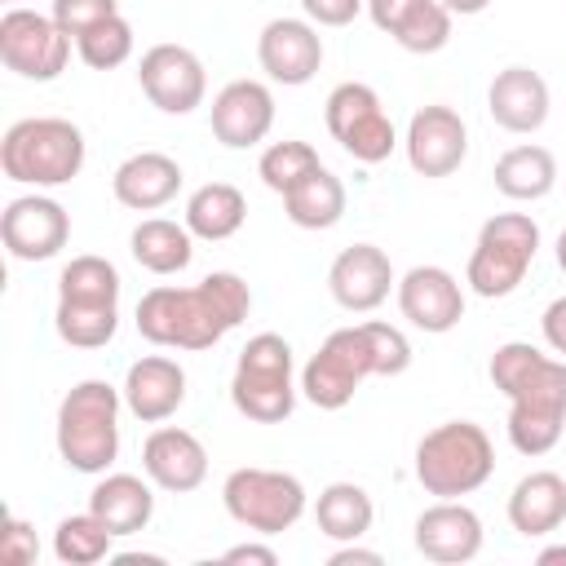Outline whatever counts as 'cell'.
I'll use <instances>...</instances> for the list:
<instances>
[{"label": "cell", "mask_w": 566, "mask_h": 566, "mask_svg": "<svg viewBox=\"0 0 566 566\" xmlns=\"http://www.w3.org/2000/svg\"><path fill=\"white\" fill-rule=\"evenodd\" d=\"M252 310V292L234 270H212L195 287L159 283L137 301V332L159 349H212Z\"/></svg>", "instance_id": "1"}, {"label": "cell", "mask_w": 566, "mask_h": 566, "mask_svg": "<svg viewBox=\"0 0 566 566\" xmlns=\"http://www.w3.org/2000/svg\"><path fill=\"white\" fill-rule=\"evenodd\" d=\"M119 407L124 389L111 380H80L57 402V455L75 473H106L119 455Z\"/></svg>", "instance_id": "2"}, {"label": "cell", "mask_w": 566, "mask_h": 566, "mask_svg": "<svg viewBox=\"0 0 566 566\" xmlns=\"http://www.w3.org/2000/svg\"><path fill=\"white\" fill-rule=\"evenodd\" d=\"M84 133L62 115H31L4 128L0 137V168L18 186L53 190L80 177L84 168Z\"/></svg>", "instance_id": "3"}, {"label": "cell", "mask_w": 566, "mask_h": 566, "mask_svg": "<svg viewBox=\"0 0 566 566\" xmlns=\"http://www.w3.org/2000/svg\"><path fill=\"white\" fill-rule=\"evenodd\" d=\"M495 473V447L491 433L473 420H447L433 424L416 442V482L438 500H460L486 486Z\"/></svg>", "instance_id": "4"}, {"label": "cell", "mask_w": 566, "mask_h": 566, "mask_svg": "<svg viewBox=\"0 0 566 566\" xmlns=\"http://www.w3.org/2000/svg\"><path fill=\"white\" fill-rule=\"evenodd\" d=\"M296 358L292 345L279 332H256L239 358H234V376H230V402L239 416L256 420V424H279L296 411Z\"/></svg>", "instance_id": "5"}, {"label": "cell", "mask_w": 566, "mask_h": 566, "mask_svg": "<svg viewBox=\"0 0 566 566\" xmlns=\"http://www.w3.org/2000/svg\"><path fill=\"white\" fill-rule=\"evenodd\" d=\"M535 252H539V226L526 212H495L478 230V243L464 265V283L478 296L500 301V296L517 292V283L535 265Z\"/></svg>", "instance_id": "6"}, {"label": "cell", "mask_w": 566, "mask_h": 566, "mask_svg": "<svg viewBox=\"0 0 566 566\" xmlns=\"http://www.w3.org/2000/svg\"><path fill=\"white\" fill-rule=\"evenodd\" d=\"M221 504L239 526H248L256 535H283L305 517L310 500H305V486L296 473L243 464L221 482Z\"/></svg>", "instance_id": "7"}, {"label": "cell", "mask_w": 566, "mask_h": 566, "mask_svg": "<svg viewBox=\"0 0 566 566\" xmlns=\"http://www.w3.org/2000/svg\"><path fill=\"white\" fill-rule=\"evenodd\" d=\"M566 429V358H544L509 394V442L517 455H548Z\"/></svg>", "instance_id": "8"}, {"label": "cell", "mask_w": 566, "mask_h": 566, "mask_svg": "<svg viewBox=\"0 0 566 566\" xmlns=\"http://www.w3.org/2000/svg\"><path fill=\"white\" fill-rule=\"evenodd\" d=\"M367 376H376V354H371V340H367L363 323L358 327H336L318 345V354L301 367V394L318 411H340Z\"/></svg>", "instance_id": "9"}, {"label": "cell", "mask_w": 566, "mask_h": 566, "mask_svg": "<svg viewBox=\"0 0 566 566\" xmlns=\"http://www.w3.org/2000/svg\"><path fill=\"white\" fill-rule=\"evenodd\" d=\"M323 119H327V133L345 146V155H354L358 164H380L398 146V133L380 106V93L363 80L336 84L323 102Z\"/></svg>", "instance_id": "10"}, {"label": "cell", "mask_w": 566, "mask_h": 566, "mask_svg": "<svg viewBox=\"0 0 566 566\" xmlns=\"http://www.w3.org/2000/svg\"><path fill=\"white\" fill-rule=\"evenodd\" d=\"M0 62L22 80L49 84L71 62V35L53 22V13L13 4L0 13Z\"/></svg>", "instance_id": "11"}, {"label": "cell", "mask_w": 566, "mask_h": 566, "mask_svg": "<svg viewBox=\"0 0 566 566\" xmlns=\"http://www.w3.org/2000/svg\"><path fill=\"white\" fill-rule=\"evenodd\" d=\"M137 84L164 115H190L208 97V71L186 44H150L137 62Z\"/></svg>", "instance_id": "12"}, {"label": "cell", "mask_w": 566, "mask_h": 566, "mask_svg": "<svg viewBox=\"0 0 566 566\" xmlns=\"http://www.w3.org/2000/svg\"><path fill=\"white\" fill-rule=\"evenodd\" d=\"M0 239L13 261H49L71 239V212L53 195H18L0 212Z\"/></svg>", "instance_id": "13"}, {"label": "cell", "mask_w": 566, "mask_h": 566, "mask_svg": "<svg viewBox=\"0 0 566 566\" xmlns=\"http://www.w3.org/2000/svg\"><path fill=\"white\" fill-rule=\"evenodd\" d=\"M256 62L274 84L301 88L323 66V35L310 18H270L256 35Z\"/></svg>", "instance_id": "14"}, {"label": "cell", "mask_w": 566, "mask_h": 566, "mask_svg": "<svg viewBox=\"0 0 566 566\" xmlns=\"http://www.w3.org/2000/svg\"><path fill=\"white\" fill-rule=\"evenodd\" d=\"M407 164L411 172L420 177H451L464 155H469V128L460 119V111L442 106V102H429L420 106L411 119H407Z\"/></svg>", "instance_id": "15"}, {"label": "cell", "mask_w": 566, "mask_h": 566, "mask_svg": "<svg viewBox=\"0 0 566 566\" xmlns=\"http://www.w3.org/2000/svg\"><path fill=\"white\" fill-rule=\"evenodd\" d=\"M398 310L411 327L429 332V336H442L451 327H460L464 318V287L451 270L442 265H411L402 279H398Z\"/></svg>", "instance_id": "16"}, {"label": "cell", "mask_w": 566, "mask_h": 566, "mask_svg": "<svg viewBox=\"0 0 566 566\" xmlns=\"http://www.w3.org/2000/svg\"><path fill=\"white\" fill-rule=\"evenodd\" d=\"M274 128V93L261 80H230L212 97V137L226 150H252Z\"/></svg>", "instance_id": "17"}, {"label": "cell", "mask_w": 566, "mask_h": 566, "mask_svg": "<svg viewBox=\"0 0 566 566\" xmlns=\"http://www.w3.org/2000/svg\"><path fill=\"white\" fill-rule=\"evenodd\" d=\"M394 287H398L394 265H389L385 248H376V243H354V248H345V252L332 261V270H327V292H332V301H336L340 310H349V314H371V310H380Z\"/></svg>", "instance_id": "18"}, {"label": "cell", "mask_w": 566, "mask_h": 566, "mask_svg": "<svg viewBox=\"0 0 566 566\" xmlns=\"http://www.w3.org/2000/svg\"><path fill=\"white\" fill-rule=\"evenodd\" d=\"M142 473L168 495L199 491L208 478V447L181 424H159L142 442Z\"/></svg>", "instance_id": "19"}, {"label": "cell", "mask_w": 566, "mask_h": 566, "mask_svg": "<svg viewBox=\"0 0 566 566\" xmlns=\"http://www.w3.org/2000/svg\"><path fill=\"white\" fill-rule=\"evenodd\" d=\"M416 553L438 566H464L482 553V517L464 500H438L416 517Z\"/></svg>", "instance_id": "20"}, {"label": "cell", "mask_w": 566, "mask_h": 566, "mask_svg": "<svg viewBox=\"0 0 566 566\" xmlns=\"http://www.w3.org/2000/svg\"><path fill=\"white\" fill-rule=\"evenodd\" d=\"M119 389H124V407L142 424H164L186 402V367L168 354H146L128 367Z\"/></svg>", "instance_id": "21"}, {"label": "cell", "mask_w": 566, "mask_h": 566, "mask_svg": "<svg viewBox=\"0 0 566 566\" xmlns=\"http://www.w3.org/2000/svg\"><path fill=\"white\" fill-rule=\"evenodd\" d=\"M181 181H186V172H181V164L172 155H164V150H137V155H128L111 172V195L124 208H133V212H155V208H164V203L177 199Z\"/></svg>", "instance_id": "22"}, {"label": "cell", "mask_w": 566, "mask_h": 566, "mask_svg": "<svg viewBox=\"0 0 566 566\" xmlns=\"http://www.w3.org/2000/svg\"><path fill=\"white\" fill-rule=\"evenodd\" d=\"M486 111L504 133H535L548 119V84L531 66H504L495 71L486 88Z\"/></svg>", "instance_id": "23"}, {"label": "cell", "mask_w": 566, "mask_h": 566, "mask_svg": "<svg viewBox=\"0 0 566 566\" xmlns=\"http://www.w3.org/2000/svg\"><path fill=\"white\" fill-rule=\"evenodd\" d=\"M155 482L137 473H102V482L88 491V509L111 526V535H137L155 517Z\"/></svg>", "instance_id": "24"}, {"label": "cell", "mask_w": 566, "mask_h": 566, "mask_svg": "<svg viewBox=\"0 0 566 566\" xmlns=\"http://www.w3.org/2000/svg\"><path fill=\"white\" fill-rule=\"evenodd\" d=\"M509 522L526 539L553 535L566 522V478L553 469H535V473L517 478V486L509 495Z\"/></svg>", "instance_id": "25"}, {"label": "cell", "mask_w": 566, "mask_h": 566, "mask_svg": "<svg viewBox=\"0 0 566 566\" xmlns=\"http://www.w3.org/2000/svg\"><path fill=\"white\" fill-rule=\"evenodd\" d=\"M181 221L190 226L195 239L221 243V239H234V234L243 230V221H248V199H243V190L230 186V181H208V186H199V190L186 199Z\"/></svg>", "instance_id": "26"}, {"label": "cell", "mask_w": 566, "mask_h": 566, "mask_svg": "<svg viewBox=\"0 0 566 566\" xmlns=\"http://www.w3.org/2000/svg\"><path fill=\"white\" fill-rule=\"evenodd\" d=\"M128 252L142 270L150 274H181L195 261V234L186 221H168V217H146L133 234H128Z\"/></svg>", "instance_id": "27"}, {"label": "cell", "mask_w": 566, "mask_h": 566, "mask_svg": "<svg viewBox=\"0 0 566 566\" xmlns=\"http://www.w3.org/2000/svg\"><path fill=\"white\" fill-rule=\"evenodd\" d=\"M314 522H318V535H327L336 544H354L371 531L376 504L358 482H327L314 500Z\"/></svg>", "instance_id": "28"}, {"label": "cell", "mask_w": 566, "mask_h": 566, "mask_svg": "<svg viewBox=\"0 0 566 566\" xmlns=\"http://www.w3.org/2000/svg\"><path fill=\"white\" fill-rule=\"evenodd\" d=\"M283 212L301 230H332L345 217V181L332 168H314L283 195Z\"/></svg>", "instance_id": "29"}, {"label": "cell", "mask_w": 566, "mask_h": 566, "mask_svg": "<svg viewBox=\"0 0 566 566\" xmlns=\"http://www.w3.org/2000/svg\"><path fill=\"white\" fill-rule=\"evenodd\" d=\"M557 186V159L548 146H513L495 159V190L517 203H535Z\"/></svg>", "instance_id": "30"}, {"label": "cell", "mask_w": 566, "mask_h": 566, "mask_svg": "<svg viewBox=\"0 0 566 566\" xmlns=\"http://www.w3.org/2000/svg\"><path fill=\"white\" fill-rule=\"evenodd\" d=\"M119 270L106 256H71L57 274V301H75V305H119Z\"/></svg>", "instance_id": "31"}, {"label": "cell", "mask_w": 566, "mask_h": 566, "mask_svg": "<svg viewBox=\"0 0 566 566\" xmlns=\"http://www.w3.org/2000/svg\"><path fill=\"white\" fill-rule=\"evenodd\" d=\"M111 526L88 509V513H71L57 522L53 531V557L62 566H93V562H106L111 557Z\"/></svg>", "instance_id": "32"}, {"label": "cell", "mask_w": 566, "mask_h": 566, "mask_svg": "<svg viewBox=\"0 0 566 566\" xmlns=\"http://www.w3.org/2000/svg\"><path fill=\"white\" fill-rule=\"evenodd\" d=\"M53 327L66 345L75 349H102L115 340L119 327V305H75V301H57Z\"/></svg>", "instance_id": "33"}, {"label": "cell", "mask_w": 566, "mask_h": 566, "mask_svg": "<svg viewBox=\"0 0 566 566\" xmlns=\"http://www.w3.org/2000/svg\"><path fill=\"white\" fill-rule=\"evenodd\" d=\"M318 164H323V159H318V150H314L310 142L283 137V142H270V146L261 150V159H256V177L265 181V190L287 195V190H292L301 177H310Z\"/></svg>", "instance_id": "34"}, {"label": "cell", "mask_w": 566, "mask_h": 566, "mask_svg": "<svg viewBox=\"0 0 566 566\" xmlns=\"http://www.w3.org/2000/svg\"><path fill=\"white\" fill-rule=\"evenodd\" d=\"M133 44H137L133 22H128L124 13H115V18L97 22V27H88V31L75 40V53H80V62L93 66V71H115V66H124V62L133 57Z\"/></svg>", "instance_id": "35"}, {"label": "cell", "mask_w": 566, "mask_h": 566, "mask_svg": "<svg viewBox=\"0 0 566 566\" xmlns=\"http://www.w3.org/2000/svg\"><path fill=\"white\" fill-rule=\"evenodd\" d=\"M451 18L455 13L442 0H416V9L394 31V44L407 49V53H438L451 40Z\"/></svg>", "instance_id": "36"}, {"label": "cell", "mask_w": 566, "mask_h": 566, "mask_svg": "<svg viewBox=\"0 0 566 566\" xmlns=\"http://www.w3.org/2000/svg\"><path fill=\"white\" fill-rule=\"evenodd\" d=\"M544 358H548V354H544L539 345H531V340H504V345L491 354V363H486L491 385L509 398V394H513V389H517V385H522V380H526Z\"/></svg>", "instance_id": "37"}, {"label": "cell", "mask_w": 566, "mask_h": 566, "mask_svg": "<svg viewBox=\"0 0 566 566\" xmlns=\"http://www.w3.org/2000/svg\"><path fill=\"white\" fill-rule=\"evenodd\" d=\"M363 332H367L371 354H376V376H402L411 367V340H407L402 327L380 323V318H367Z\"/></svg>", "instance_id": "38"}, {"label": "cell", "mask_w": 566, "mask_h": 566, "mask_svg": "<svg viewBox=\"0 0 566 566\" xmlns=\"http://www.w3.org/2000/svg\"><path fill=\"white\" fill-rule=\"evenodd\" d=\"M53 22L71 35V40H80L88 27H97V22H106V18H115L119 13V4L115 0H53Z\"/></svg>", "instance_id": "39"}, {"label": "cell", "mask_w": 566, "mask_h": 566, "mask_svg": "<svg viewBox=\"0 0 566 566\" xmlns=\"http://www.w3.org/2000/svg\"><path fill=\"white\" fill-rule=\"evenodd\" d=\"M0 557H4L9 566H31V562L40 557V539H35V531H31V522H22V517H9V522H4V539H0Z\"/></svg>", "instance_id": "40"}, {"label": "cell", "mask_w": 566, "mask_h": 566, "mask_svg": "<svg viewBox=\"0 0 566 566\" xmlns=\"http://www.w3.org/2000/svg\"><path fill=\"white\" fill-rule=\"evenodd\" d=\"M367 0H301V13L314 27H349Z\"/></svg>", "instance_id": "41"}, {"label": "cell", "mask_w": 566, "mask_h": 566, "mask_svg": "<svg viewBox=\"0 0 566 566\" xmlns=\"http://www.w3.org/2000/svg\"><path fill=\"white\" fill-rule=\"evenodd\" d=\"M539 332H544V345H548L553 354L566 358V296H557V301L544 305V314H539Z\"/></svg>", "instance_id": "42"}, {"label": "cell", "mask_w": 566, "mask_h": 566, "mask_svg": "<svg viewBox=\"0 0 566 566\" xmlns=\"http://www.w3.org/2000/svg\"><path fill=\"white\" fill-rule=\"evenodd\" d=\"M411 9H416V0H367V13H371V22H376L385 35H394Z\"/></svg>", "instance_id": "43"}, {"label": "cell", "mask_w": 566, "mask_h": 566, "mask_svg": "<svg viewBox=\"0 0 566 566\" xmlns=\"http://www.w3.org/2000/svg\"><path fill=\"white\" fill-rule=\"evenodd\" d=\"M221 562H256V566H279V553L270 544H234L221 553Z\"/></svg>", "instance_id": "44"}, {"label": "cell", "mask_w": 566, "mask_h": 566, "mask_svg": "<svg viewBox=\"0 0 566 566\" xmlns=\"http://www.w3.org/2000/svg\"><path fill=\"white\" fill-rule=\"evenodd\" d=\"M349 562H363V566H380V553H376V548H358V539H354V544H340V548L327 557V566H349Z\"/></svg>", "instance_id": "45"}, {"label": "cell", "mask_w": 566, "mask_h": 566, "mask_svg": "<svg viewBox=\"0 0 566 566\" xmlns=\"http://www.w3.org/2000/svg\"><path fill=\"white\" fill-rule=\"evenodd\" d=\"M451 13H460V18H473V13H482L491 0H442Z\"/></svg>", "instance_id": "46"}, {"label": "cell", "mask_w": 566, "mask_h": 566, "mask_svg": "<svg viewBox=\"0 0 566 566\" xmlns=\"http://www.w3.org/2000/svg\"><path fill=\"white\" fill-rule=\"evenodd\" d=\"M539 566H566V544H553V548H539V557H535Z\"/></svg>", "instance_id": "47"}, {"label": "cell", "mask_w": 566, "mask_h": 566, "mask_svg": "<svg viewBox=\"0 0 566 566\" xmlns=\"http://www.w3.org/2000/svg\"><path fill=\"white\" fill-rule=\"evenodd\" d=\"M557 270H562V274H566V230H562V234H557Z\"/></svg>", "instance_id": "48"}, {"label": "cell", "mask_w": 566, "mask_h": 566, "mask_svg": "<svg viewBox=\"0 0 566 566\" xmlns=\"http://www.w3.org/2000/svg\"><path fill=\"white\" fill-rule=\"evenodd\" d=\"M4 4H9V9H13V4H18V0H4Z\"/></svg>", "instance_id": "49"}]
</instances>
